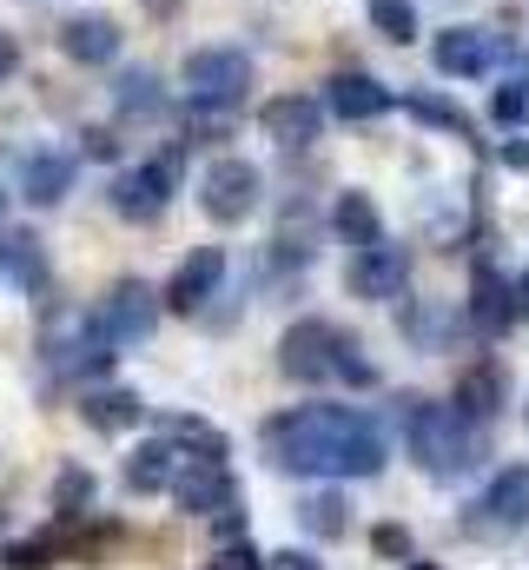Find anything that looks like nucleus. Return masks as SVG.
I'll return each instance as SVG.
<instances>
[{
    "instance_id": "nucleus-15",
    "label": "nucleus",
    "mask_w": 529,
    "mask_h": 570,
    "mask_svg": "<svg viewBox=\"0 0 529 570\" xmlns=\"http://www.w3.org/2000/svg\"><path fill=\"white\" fill-rule=\"evenodd\" d=\"M100 318H107V332H113L120 345H132V338H146V332L159 325V292H152L146 279H120L113 292H107Z\"/></svg>"
},
{
    "instance_id": "nucleus-4",
    "label": "nucleus",
    "mask_w": 529,
    "mask_h": 570,
    "mask_svg": "<svg viewBox=\"0 0 529 570\" xmlns=\"http://www.w3.org/2000/svg\"><path fill=\"white\" fill-rule=\"evenodd\" d=\"M179 87H186V100H192V107L226 114V107H239V100H246V87H252V60H246L239 47H199V53H186Z\"/></svg>"
},
{
    "instance_id": "nucleus-10",
    "label": "nucleus",
    "mask_w": 529,
    "mask_h": 570,
    "mask_svg": "<svg viewBox=\"0 0 529 570\" xmlns=\"http://www.w3.org/2000/svg\"><path fill=\"white\" fill-rule=\"evenodd\" d=\"M186 464H199L179 438H146L139 451H132L127 464H120V478H127V491H139V498H152V491H172L179 478H186Z\"/></svg>"
},
{
    "instance_id": "nucleus-2",
    "label": "nucleus",
    "mask_w": 529,
    "mask_h": 570,
    "mask_svg": "<svg viewBox=\"0 0 529 570\" xmlns=\"http://www.w3.org/2000/svg\"><path fill=\"white\" fill-rule=\"evenodd\" d=\"M403 438H410V458L430 471V478H463L483 444H490V425L463 419L457 405H430V399H403Z\"/></svg>"
},
{
    "instance_id": "nucleus-40",
    "label": "nucleus",
    "mask_w": 529,
    "mask_h": 570,
    "mask_svg": "<svg viewBox=\"0 0 529 570\" xmlns=\"http://www.w3.org/2000/svg\"><path fill=\"white\" fill-rule=\"evenodd\" d=\"M410 570H437V564H410Z\"/></svg>"
},
{
    "instance_id": "nucleus-5",
    "label": "nucleus",
    "mask_w": 529,
    "mask_h": 570,
    "mask_svg": "<svg viewBox=\"0 0 529 570\" xmlns=\"http://www.w3.org/2000/svg\"><path fill=\"white\" fill-rule=\"evenodd\" d=\"M470 538H517L529 531V464H503L463 511Z\"/></svg>"
},
{
    "instance_id": "nucleus-24",
    "label": "nucleus",
    "mask_w": 529,
    "mask_h": 570,
    "mask_svg": "<svg viewBox=\"0 0 529 570\" xmlns=\"http://www.w3.org/2000/svg\"><path fill=\"white\" fill-rule=\"evenodd\" d=\"M159 431H166V438H179L192 458H212V464H226V458H232L226 431L206 425V419H192V412H166V419H159Z\"/></svg>"
},
{
    "instance_id": "nucleus-14",
    "label": "nucleus",
    "mask_w": 529,
    "mask_h": 570,
    "mask_svg": "<svg viewBox=\"0 0 529 570\" xmlns=\"http://www.w3.org/2000/svg\"><path fill=\"white\" fill-rule=\"evenodd\" d=\"M403 279H410V253L403 246H358V259H351V273L345 285L358 292V298H403Z\"/></svg>"
},
{
    "instance_id": "nucleus-26",
    "label": "nucleus",
    "mask_w": 529,
    "mask_h": 570,
    "mask_svg": "<svg viewBox=\"0 0 529 570\" xmlns=\"http://www.w3.org/2000/svg\"><path fill=\"white\" fill-rule=\"evenodd\" d=\"M298 524H305L311 538H345V524H351V504H345L338 491H311V498L298 504Z\"/></svg>"
},
{
    "instance_id": "nucleus-30",
    "label": "nucleus",
    "mask_w": 529,
    "mask_h": 570,
    "mask_svg": "<svg viewBox=\"0 0 529 570\" xmlns=\"http://www.w3.org/2000/svg\"><path fill=\"white\" fill-rule=\"evenodd\" d=\"M490 114H497L503 127H523L529 120V80H503V87L490 94Z\"/></svg>"
},
{
    "instance_id": "nucleus-6",
    "label": "nucleus",
    "mask_w": 529,
    "mask_h": 570,
    "mask_svg": "<svg viewBox=\"0 0 529 570\" xmlns=\"http://www.w3.org/2000/svg\"><path fill=\"white\" fill-rule=\"evenodd\" d=\"M338 358H345V332L325 325V318H298V325L278 338V372L298 379V385H325V379H338Z\"/></svg>"
},
{
    "instance_id": "nucleus-33",
    "label": "nucleus",
    "mask_w": 529,
    "mask_h": 570,
    "mask_svg": "<svg viewBox=\"0 0 529 570\" xmlns=\"http://www.w3.org/2000/svg\"><path fill=\"white\" fill-rule=\"evenodd\" d=\"M212 570H264V558L252 551V544H226V551L212 558Z\"/></svg>"
},
{
    "instance_id": "nucleus-34",
    "label": "nucleus",
    "mask_w": 529,
    "mask_h": 570,
    "mask_svg": "<svg viewBox=\"0 0 529 570\" xmlns=\"http://www.w3.org/2000/svg\"><path fill=\"white\" fill-rule=\"evenodd\" d=\"M378 551H391V558H410V538L397 531V524H378V538H371Z\"/></svg>"
},
{
    "instance_id": "nucleus-9",
    "label": "nucleus",
    "mask_w": 529,
    "mask_h": 570,
    "mask_svg": "<svg viewBox=\"0 0 529 570\" xmlns=\"http://www.w3.org/2000/svg\"><path fill=\"white\" fill-rule=\"evenodd\" d=\"M430 60H437V73H450V80H477V73H490L497 60H510V40H497V33H483V27H443V33L430 40Z\"/></svg>"
},
{
    "instance_id": "nucleus-11",
    "label": "nucleus",
    "mask_w": 529,
    "mask_h": 570,
    "mask_svg": "<svg viewBox=\"0 0 529 570\" xmlns=\"http://www.w3.org/2000/svg\"><path fill=\"white\" fill-rule=\"evenodd\" d=\"M186 518H219V511H232L239 504V484H232V471L226 464H212V458H199V464H186V478L166 491Z\"/></svg>"
},
{
    "instance_id": "nucleus-17",
    "label": "nucleus",
    "mask_w": 529,
    "mask_h": 570,
    "mask_svg": "<svg viewBox=\"0 0 529 570\" xmlns=\"http://www.w3.org/2000/svg\"><path fill=\"white\" fill-rule=\"evenodd\" d=\"M325 107L338 120H378V114H391V87H378L371 73H331L325 80Z\"/></svg>"
},
{
    "instance_id": "nucleus-35",
    "label": "nucleus",
    "mask_w": 529,
    "mask_h": 570,
    "mask_svg": "<svg viewBox=\"0 0 529 570\" xmlns=\"http://www.w3.org/2000/svg\"><path fill=\"white\" fill-rule=\"evenodd\" d=\"M264 570H318V558H305V551H271Z\"/></svg>"
},
{
    "instance_id": "nucleus-23",
    "label": "nucleus",
    "mask_w": 529,
    "mask_h": 570,
    "mask_svg": "<svg viewBox=\"0 0 529 570\" xmlns=\"http://www.w3.org/2000/svg\"><path fill=\"white\" fill-rule=\"evenodd\" d=\"M463 419H477V425H490L497 412H503V372L497 365H477V372H463V385H457V399H450Z\"/></svg>"
},
{
    "instance_id": "nucleus-19",
    "label": "nucleus",
    "mask_w": 529,
    "mask_h": 570,
    "mask_svg": "<svg viewBox=\"0 0 529 570\" xmlns=\"http://www.w3.org/2000/svg\"><path fill=\"white\" fill-rule=\"evenodd\" d=\"M517 318V285L497 279V266H477V279H470V325L477 332H503Z\"/></svg>"
},
{
    "instance_id": "nucleus-29",
    "label": "nucleus",
    "mask_w": 529,
    "mask_h": 570,
    "mask_svg": "<svg viewBox=\"0 0 529 570\" xmlns=\"http://www.w3.org/2000/svg\"><path fill=\"white\" fill-rule=\"evenodd\" d=\"M120 107H127V114H159V107H166V94H159V73L132 67L127 80H120Z\"/></svg>"
},
{
    "instance_id": "nucleus-31",
    "label": "nucleus",
    "mask_w": 529,
    "mask_h": 570,
    "mask_svg": "<svg viewBox=\"0 0 529 570\" xmlns=\"http://www.w3.org/2000/svg\"><path fill=\"white\" fill-rule=\"evenodd\" d=\"M87 498H93V478H87V471H60L53 511H60V518H80V511H87Z\"/></svg>"
},
{
    "instance_id": "nucleus-18",
    "label": "nucleus",
    "mask_w": 529,
    "mask_h": 570,
    "mask_svg": "<svg viewBox=\"0 0 529 570\" xmlns=\"http://www.w3.org/2000/svg\"><path fill=\"white\" fill-rule=\"evenodd\" d=\"M397 325H403V338H410L417 352H450V345H457V312L437 305V298H403Z\"/></svg>"
},
{
    "instance_id": "nucleus-12",
    "label": "nucleus",
    "mask_w": 529,
    "mask_h": 570,
    "mask_svg": "<svg viewBox=\"0 0 529 570\" xmlns=\"http://www.w3.org/2000/svg\"><path fill=\"white\" fill-rule=\"evenodd\" d=\"M259 127H264V140H271V146L305 153V146L325 134V107H318L311 94H278V100H264Z\"/></svg>"
},
{
    "instance_id": "nucleus-25",
    "label": "nucleus",
    "mask_w": 529,
    "mask_h": 570,
    "mask_svg": "<svg viewBox=\"0 0 529 570\" xmlns=\"http://www.w3.org/2000/svg\"><path fill=\"white\" fill-rule=\"evenodd\" d=\"M0 266L47 305V259H40V239H33V233H7V239H0Z\"/></svg>"
},
{
    "instance_id": "nucleus-3",
    "label": "nucleus",
    "mask_w": 529,
    "mask_h": 570,
    "mask_svg": "<svg viewBox=\"0 0 529 570\" xmlns=\"http://www.w3.org/2000/svg\"><path fill=\"white\" fill-rule=\"evenodd\" d=\"M120 338L107 332V318L93 312V318H60L53 332H47V345H40V358H47V372L53 379H100V372H113V352Z\"/></svg>"
},
{
    "instance_id": "nucleus-1",
    "label": "nucleus",
    "mask_w": 529,
    "mask_h": 570,
    "mask_svg": "<svg viewBox=\"0 0 529 570\" xmlns=\"http://www.w3.org/2000/svg\"><path fill=\"white\" fill-rule=\"evenodd\" d=\"M264 464L285 478H378L391 464V438L358 405H298L259 431Z\"/></svg>"
},
{
    "instance_id": "nucleus-37",
    "label": "nucleus",
    "mask_w": 529,
    "mask_h": 570,
    "mask_svg": "<svg viewBox=\"0 0 529 570\" xmlns=\"http://www.w3.org/2000/svg\"><path fill=\"white\" fill-rule=\"evenodd\" d=\"M503 166H510V173H529V140H510V146H503Z\"/></svg>"
},
{
    "instance_id": "nucleus-7",
    "label": "nucleus",
    "mask_w": 529,
    "mask_h": 570,
    "mask_svg": "<svg viewBox=\"0 0 529 570\" xmlns=\"http://www.w3.org/2000/svg\"><path fill=\"white\" fill-rule=\"evenodd\" d=\"M259 193H264V179L252 159H212L206 179H199V213L212 226H239V219L259 213Z\"/></svg>"
},
{
    "instance_id": "nucleus-20",
    "label": "nucleus",
    "mask_w": 529,
    "mask_h": 570,
    "mask_svg": "<svg viewBox=\"0 0 529 570\" xmlns=\"http://www.w3.org/2000/svg\"><path fill=\"white\" fill-rule=\"evenodd\" d=\"M80 419L93 431H132L139 419H146V399L139 392H127V385H107V392H87V405H80Z\"/></svg>"
},
{
    "instance_id": "nucleus-38",
    "label": "nucleus",
    "mask_w": 529,
    "mask_h": 570,
    "mask_svg": "<svg viewBox=\"0 0 529 570\" xmlns=\"http://www.w3.org/2000/svg\"><path fill=\"white\" fill-rule=\"evenodd\" d=\"M87 153H93V159H113V140H107V134L93 127V134H87Z\"/></svg>"
},
{
    "instance_id": "nucleus-32",
    "label": "nucleus",
    "mask_w": 529,
    "mask_h": 570,
    "mask_svg": "<svg viewBox=\"0 0 529 570\" xmlns=\"http://www.w3.org/2000/svg\"><path fill=\"white\" fill-rule=\"evenodd\" d=\"M47 558H53L47 538H40V544H13V551H0V564L7 570H47Z\"/></svg>"
},
{
    "instance_id": "nucleus-41",
    "label": "nucleus",
    "mask_w": 529,
    "mask_h": 570,
    "mask_svg": "<svg viewBox=\"0 0 529 570\" xmlns=\"http://www.w3.org/2000/svg\"><path fill=\"white\" fill-rule=\"evenodd\" d=\"M0 213H7V193H0Z\"/></svg>"
},
{
    "instance_id": "nucleus-28",
    "label": "nucleus",
    "mask_w": 529,
    "mask_h": 570,
    "mask_svg": "<svg viewBox=\"0 0 529 570\" xmlns=\"http://www.w3.org/2000/svg\"><path fill=\"white\" fill-rule=\"evenodd\" d=\"M371 27L385 40H397V47H410L417 40V7L410 0H371Z\"/></svg>"
},
{
    "instance_id": "nucleus-39",
    "label": "nucleus",
    "mask_w": 529,
    "mask_h": 570,
    "mask_svg": "<svg viewBox=\"0 0 529 570\" xmlns=\"http://www.w3.org/2000/svg\"><path fill=\"white\" fill-rule=\"evenodd\" d=\"M517 318H529V273L517 279Z\"/></svg>"
},
{
    "instance_id": "nucleus-27",
    "label": "nucleus",
    "mask_w": 529,
    "mask_h": 570,
    "mask_svg": "<svg viewBox=\"0 0 529 570\" xmlns=\"http://www.w3.org/2000/svg\"><path fill=\"white\" fill-rule=\"evenodd\" d=\"M403 107H410V120H417V127H443V134H470V114H463L457 100H443V94H410Z\"/></svg>"
},
{
    "instance_id": "nucleus-13",
    "label": "nucleus",
    "mask_w": 529,
    "mask_h": 570,
    "mask_svg": "<svg viewBox=\"0 0 529 570\" xmlns=\"http://www.w3.org/2000/svg\"><path fill=\"white\" fill-rule=\"evenodd\" d=\"M219 285H226V253H219V246H199V253H186L179 273L166 279V305L192 318V312H206V298H212Z\"/></svg>"
},
{
    "instance_id": "nucleus-8",
    "label": "nucleus",
    "mask_w": 529,
    "mask_h": 570,
    "mask_svg": "<svg viewBox=\"0 0 529 570\" xmlns=\"http://www.w3.org/2000/svg\"><path fill=\"white\" fill-rule=\"evenodd\" d=\"M172 186H179V153L146 159V166H132V173L113 179V213L132 219V226H146V219H159L172 206Z\"/></svg>"
},
{
    "instance_id": "nucleus-36",
    "label": "nucleus",
    "mask_w": 529,
    "mask_h": 570,
    "mask_svg": "<svg viewBox=\"0 0 529 570\" xmlns=\"http://www.w3.org/2000/svg\"><path fill=\"white\" fill-rule=\"evenodd\" d=\"M13 67H20V47H13V33H0V80H13Z\"/></svg>"
},
{
    "instance_id": "nucleus-21",
    "label": "nucleus",
    "mask_w": 529,
    "mask_h": 570,
    "mask_svg": "<svg viewBox=\"0 0 529 570\" xmlns=\"http://www.w3.org/2000/svg\"><path fill=\"white\" fill-rule=\"evenodd\" d=\"M20 193H27L33 206H60V199L73 193V159H67V153H33L27 173H20Z\"/></svg>"
},
{
    "instance_id": "nucleus-22",
    "label": "nucleus",
    "mask_w": 529,
    "mask_h": 570,
    "mask_svg": "<svg viewBox=\"0 0 529 570\" xmlns=\"http://www.w3.org/2000/svg\"><path fill=\"white\" fill-rule=\"evenodd\" d=\"M331 233H338L345 246H378V239H385V219H378L371 193H338V199H331Z\"/></svg>"
},
{
    "instance_id": "nucleus-16",
    "label": "nucleus",
    "mask_w": 529,
    "mask_h": 570,
    "mask_svg": "<svg viewBox=\"0 0 529 570\" xmlns=\"http://www.w3.org/2000/svg\"><path fill=\"white\" fill-rule=\"evenodd\" d=\"M60 53L80 60V67H107V60H120V27L107 13H73L60 27Z\"/></svg>"
}]
</instances>
